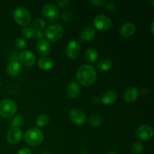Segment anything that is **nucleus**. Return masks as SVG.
Returning <instances> with one entry per match:
<instances>
[{
	"label": "nucleus",
	"instance_id": "nucleus-5",
	"mask_svg": "<svg viewBox=\"0 0 154 154\" xmlns=\"http://www.w3.org/2000/svg\"><path fill=\"white\" fill-rule=\"evenodd\" d=\"M45 34L47 38L53 41V42H56V41L60 40L63 37V34H64V30H63V26L61 25L54 23L51 24L49 26L47 27Z\"/></svg>",
	"mask_w": 154,
	"mask_h": 154
},
{
	"label": "nucleus",
	"instance_id": "nucleus-21",
	"mask_svg": "<svg viewBox=\"0 0 154 154\" xmlns=\"http://www.w3.org/2000/svg\"><path fill=\"white\" fill-rule=\"evenodd\" d=\"M96 36V30L92 27H86L81 31V38L84 41H90Z\"/></svg>",
	"mask_w": 154,
	"mask_h": 154
},
{
	"label": "nucleus",
	"instance_id": "nucleus-17",
	"mask_svg": "<svg viewBox=\"0 0 154 154\" xmlns=\"http://www.w3.org/2000/svg\"><path fill=\"white\" fill-rule=\"evenodd\" d=\"M68 96L70 98H77L81 93V86L77 81H72L69 83L66 88Z\"/></svg>",
	"mask_w": 154,
	"mask_h": 154
},
{
	"label": "nucleus",
	"instance_id": "nucleus-31",
	"mask_svg": "<svg viewBox=\"0 0 154 154\" xmlns=\"http://www.w3.org/2000/svg\"><path fill=\"white\" fill-rule=\"evenodd\" d=\"M57 5H58L60 7L63 8H68L70 6V2L68 1V0H62V1H58L57 2Z\"/></svg>",
	"mask_w": 154,
	"mask_h": 154
},
{
	"label": "nucleus",
	"instance_id": "nucleus-24",
	"mask_svg": "<svg viewBox=\"0 0 154 154\" xmlns=\"http://www.w3.org/2000/svg\"><path fill=\"white\" fill-rule=\"evenodd\" d=\"M50 118L48 115L45 114H40L39 116H38V117L36 118L35 123L39 127H45L49 123Z\"/></svg>",
	"mask_w": 154,
	"mask_h": 154
},
{
	"label": "nucleus",
	"instance_id": "nucleus-11",
	"mask_svg": "<svg viewBox=\"0 0 154 154\" xmlns=\"http://www.w3.org/2000/svg\"><path fill=\"white\" fill-rule=\"evenodd\" d=\"M81 53V45L76 41H71L66 47V54L68 57L72 60L76 59L79 57Z\"/></svg>",
	"mask_w": 154,
	"mask_h": 154
},
{
	"label": "nucleus",
	"instance_id": "nucleus-10",
	"mask_svg": "<svg viewBox=\"0 0 154 154\" xmlns=\"http://www.w3.org/2000/svg\"><path fill=\"white\" fill-rule=\"evenodd\" d=\"M18 60L20 64L26 66H32L35 63V57L31 51L24 50L21 51L18 55Z\"/></svg>",
	"mask_w": 154,
	"mask_h": 154
},
{
	"label": "nucleus",
	"instance_id": "nucleus-15",
	"mask_svg": "<svg viewBox=\"0 0 154 154\" xmlns=\"http://www.w3.org/2000/svg\"><path fill=\"white\" fill-rule=\"evenodd\" d=\"M135 32H136V26L133 23L127 22L123 24L120 28V34L125 38L133 35Z\"/></svg>",
	"mask_w": 154,
	"mask_h": 154
},
{
	"label": "nucleus",
	"instance_id": "nucleus-32",
	"mask_svg": "<svg viewBox=\"0 0 154 154\" xmlns=\"http://www.w3.org/2000/svg\"><path fill=\"white\" fill-rule=\"evenodd\" d=\"M90 2L92 5H93L99 7V6H102L105 4H106L107 2L105 0H90Z\"/></svg>",
	"mask_w": 154,
	"mask_h": 154
},
{
	"label": "nucleus",
	"instance_id": "nucleus-25",
	"mask_svg": "<svg viewBox=\"0 0 154 154\" xmlns=\"http://www.w3.org/2000/svg\"><path fill=\"white\" fill-rule=\"evenodd\" d=\"M88 122L93 127H99L102 123V117L99 115H92L90 118L88 119Z\"/></svg>",
	"mask_w": 154,
	"mask_h": 154
},
{
	"label": "nucleus",
	"instance_id": "nucleus-2",
	"mask_svg": "<svg viewBox=\"0 0 154 154\" xmlns=\"http://www.w3.org/2000/svg\"><path fill=\"white\" fill-rule=\"evenodd\" d=\"M43 132L42 129L37 127H33L28 129L24 135V141L28 145L37 147L42 144L44 141Z\"/></svg>",
	"mask_w": 154,
	"mask_h": 154
},
{
	"label": "nucleus",
	"instance_id": "nucleus-28",
	"mask_svg": "<svg viewBox=\"0 0 154 154\" xmlns=\"http://www.w3.org/2000/svg\"><path fill=\"white\" fill-rule=\"evenodd\" d=\"M33 23H34L35 29L38 30V31L43 30L45 28V26H46L45 20L42 19V18H36Z\"/></svg>",
	"mask_w": 154,
	"mask_h": 154
},
{
	"label": "nucleus",
	"instance_id": "nucleus-33",
	"mask_svg": "<svg viewBox=\"0 0 154 154\" xmlns=\"http://www.w3.org/2000/svg\"><path fill=\"white\" fill-rule=\"evenodd\" d=\"M105 8H106L107 10H108L109 12H111V13H114V12L116 11L115 4H114V3H112V2L106 3Z\"/></svg>",
	"mask_w": 154,
	"mask_h": 154
},
{
	"label": "nucleus",
	"instance_id": "nucleus-14",
	"mask_svg": "<svg viewBox=\"0 0 154 154\" xmlns=\"http://www.w3.org/2000/svg\"><path fill=\"white\" fill-rule=\"evenodd\" d=\"M36 49L38 53L42 57H47L51 53V46L49 42L45 39L38 40L36 45Z\"/></svg>",
	"mask_w": 154,
	"mask_h": 154
},
{
	"label": "nucleus",
	"instance_id": "nucleus-29",
	"mask_svg": "<svg viewBox=\"0 0 154 154\" xmlns=\"http://www.w3.org/2000/svg\"><path fill=\"white\" fill-rule=\"evenodd\" d=\"M14 45L18 49H23L26 46V42L23 38L18 37L14 40Z\"/></svg>",
	"mask_w": 154,
	"mask_h": 154
},
{
	"label": "nucleus",
	"instance_id": "nucleus-3",
	"mask_svg": "<svg viewBox=\"0 0 154 154\" xmlns=\"http://www.w3.org/2000/svg\"><path fill=\"white\" fill-rule=\"evenodd\" d=\"M17 110V105L14 101L9 99L0 102V115L5 118H9L14 115Z\"/></svg>",
	"mask_w": 154,
	"mask_h": 154
},
{
	"label": "nucleus",
	"instance_id": "nucleus-4",
	"mask_svg": "<svg viewBox=\"0 0 154 154\" xmlns=\"http://www.w3.org/2000/svg\"><path fill=\"white\" fill-rule=\"evenodd\" d=\"M14 18L18 25L20 26H25L31 21V14L26 8L20 6L14 10Z\"/></svg>",
	"mask_w": 154,
	"mask_h": 154
},
{
	"label": "nucleus",
	"instance_id": "nucleus-26",
	"mask_svg": "<svg viewBox=\"0 0 154 154\" xmlns=\"http://www.w3.org/2000/svg\"><path fill=\"white\" fill-rule=\"evenodd\" d=\"M21 33H22L23 36L26 38H35V30L32 27L25 26L21 31Z\"/></svg>",
	"mask_w": 154,
	"mask_h": 154
},
{
	"label": "nucleus",
	"instance_id": "nucleus-16",
	"mask_svg": "<svg viewBox=\"0 0 154 154\" xmlns=\"http://www.w3.org/2000/svg\"><path fill=\"white\" fill-rule=\"evenodd\" d=\"M138 95H139V91L138 88L135 87H130L126 89L123 93V98L125 101L129 103L133 102L138 99Z\"/></svg>",
	"mask_w": 154,
	"mask_h": 154
},
{
	"label": "nucleus",
	"instance_id": "nucleus-37",
	"mask_svg": "<svg viewBox=\"0 0 154 154\" xmlns=\"http://www.w3.org/2000/svg\"><path fill=\"white\" fill-rule=\"evenodd\" d=\"M153 25H154V23L152 22V23H151V31H152V32H153Z\"/></svg>",
	"mask_w": 154,
	"mask_h": 154
},
{
	"label": "nucleus",
	"instance_id": "nucleus-18",
	"mask_svg": "<svg viewBox=\"0 0 154 154\" xmlns=\"http://www.w3.org/2000/svg\"><path fill=\"white\" fill-rule=\"evenodd\" d=\"M117 99V93L112 90H109V91L105 92L102 96V103L105 105H111L116 102Z\"/></svg>",
	"mask_w": 154,
	"mask_h": 154
},
{
	"label": "nucleus",
	"instance_id": "nucleus-13",
	"mask_svg": "<svg viewBox=\"0 0 154 154\" xmlns=\"http://www.w3.org/2000/svg\"><path fill=\"white\" fill-rule=\"evenodd\" d=\"M22 66L20 63L17 60H12L11 63H8L7 68H6V73L10 77H15L20 72Z\"/></svg>",
	"mask_w": 154,
	"mask_h": 154
},
{
	"label": "nucleus",
	"instance_id": "nucleus-20",
	"mask_svg": "<svg viewBox=\"0 0 154 154\" xmlns=\"http://www.w3.org/2000/svg\"><path fill=\"white\" fill-rule=\"evenodd\" d=\"M99 58L97 51L93 48H89L85 51V59L88 63H94Z\"/></svg>",
	"mask_w": 154,
	"mask_h": 154
},
{
	"label": "nucleus",
	"instance_id": "nucleus-19",
	"mask_svg": "<svg viewBox=\"0 0 154 154\" xmlns=\"http://www.w3.org/2000/svg\"><path fill=\"white\" fill-rule=\"evenodd\" d=\"M38 65L43 70H50L54 66V62L52 59L48 57H42L38 61Z\"/></svg>",
	"mask_w": 154,
	"mask_h": 154
},
{
	"label": "nucleus",
	"instance_id": "nucleus-30",
	"mask_svg": "<svg viewBox=\"0 0 154 154\" xmlns=\"http://www.w3.org/2000/svg\"><path fill=\"white\" fill-rule=\"evenodd\" d=\"M61 17L63 20L68 22V21H70L73 19V13L72 11H66L62 14Z\"/></svg>",
	"mask_w": 154,
	"mask_h": 154
},
{
	"label": "nucleus",
	"instance_id": "nucleus-27",
	"mask_svg": "<svg viewBox=\"0 0 154 154\" xmlns=\"http://www.w3.org/2000/svg\"><path fill=\"white\" fill-rule=\"evenodd\" d=\"M144 145L141 142L137 141L132 144V147H131V150L134 154H141L144 151Z\"/></svg>",
	"mask_w": 154,
	"mask_h": 154
},
{
	"label": "nucleus",
	"instance_id": "nucleus-1",
	"mask_svg": "<svg viewBox=\"0 0 154 154\" xmlns=\"http://www.w3.org/2000/svg\"><path fill=\"white\" fill-rule=\"evenodd\" d=\"M76 77L79 84L87 87L92 85L96 81L97 73L96 69L91 65L84 64L78 68Z\"/></svg>",
	"mask_w": 154,
	"mask_h": 154
},
{
	"label": "nucleus",
	"instance_id": "nucleus-35",
	"mask_svg": "<svg viewBox=\"0 0 154 154\" xmlns=\"http://www.w3.org/2000/svg\"><path fill=\"white\" fill-rule=\"evenodd\" d=\"M43 37V32L42 31H38V30H35V38L41 40V38Z\"/></svg>",
	"mask_w": 154,
	"mask_h": 154
},
{
	"label": "nucleus",
	"instance_id": "nucleus-6",
	"mask_svg": "<svg viewBox=\"0 0 154 154\" xmlns=\"http://www.w3.org/2000/svg\"><path fill=\"white\" fill-rule=\"evenodd\" d=\"M42 14L48 20L51 22L57 21L60 16L58 8L52 3H48L44 5L42 8Z\"/></svg>",
	"mask_w": 154,
	"mask_h": 154
},
{
	"label": "nucleus",
	"instance_id": "nucleus-38",
	"mask_svg": "<svg viewBox=\"0 0 154 154\" xmlns=\"http://www.w3.org/2000/svg\"><path fill=\"white\" fill-rule=\"evenodd\" d=\"M0 87H1V82H0Z\"/></svg>",
	"mask_w": 154,
	"mask_h": 154
},
{
	"label": "nucleus",
	"instance_id": "nucleus-8",
	"mask_svg": "<svg viewBox=\"0 0 154 154\" xmlns=\"http://www.w3.org/2000/svg\"><path fill=\"white\" fill-rule=\"evenodd\" d=\"M153 129L150 125L143 124L138 126L135 130V136L140 141H148L153 136Z\"/></svg>",
	"mask_w": 154,
	"mask_h": 154
},
{
	"label": "nucleus",
	"instance_id": "nucleus-9",
	"mask_svg": "<svg viewBox=\"0 0 154 154\" xmlns=\"http://www.w3.org/2000/svg\"><path fill=\"white\" fill-rule=\"evenodd\" d=\"M69 115L70 120L78 126H82L87 121V116L85 113L78 108H72L69 111Z\"/></svg>",
	"mask_w": 154,
	"mask_h": 154
},
{
	"label": "nucleus",
	"instance_id": "nucleus-7",
	"mask_svg": "<svg viewBox=\"0 0 154 154\" xmlns=\"http://www.w3.org/2000/svg\"><path fill=\"white\" fill-rule=\"evenodd\" d=\"M93 25L96 29L106 31L112 26V21L107 15L99 14L93 20Z\"/></svg>",
	"mask_w": 154,
	"mask_h": 154
},
{
	"label": "nucleus",
	"instance_id": "nucleus-36",
	"mask_svg": "<svg viewBox=\"0 0 154 154\" xmlns=\"http://www.w3.org/2000/svg\"><path fill=\"white\" fill-rule=\"evenodd\" d=\"M106 154H117V153H116V152L113 151V150H110V151H108Z\"/></svg>",
	"mask_w": 154,
	"mask_h": 154
},
{
	"label": "nucleus",
	"instance_id": "nucleus-12",
	"mask_svg": "<svg viewBox=\"0 0 154 154\" xmlns=\"http://www.w3.org/2000/svg\"><path fill=\"white\" fill-rule=\"evenodd\" d=\"M22 131L19 128H12L7 134V141L10 144H16L22 138Z\"/></svg>",
	"mask_w": 154,
	"mask_h": 154
},
{
	"label": "nucleus",
	"instance_id": "nucleus-34",
	"mask_svg": "<svg viewBox=\"0 0 154 154\" xmlns=\"http://www.w3.org/2000/svg\"><path fill=\"white\" fill-rule=\"evenodd\" d=\"M17 154H32V151L28 147H23V148L20 149Z\"/></svg>",
	"mask_w": 154,
	"mask_h": 154
},
{
	"label": "nucleus",
	"instance_id": "nucleus-23",
	"mask_svg": "<svg viewBox=\"0 0 154 154\" xmlns=\"http://www.w3.org/2000/svg\"><path fill=\"white\" fill-rule=\"evenodd\" d=\"M24 123V117L21 114H17L14 116L13 118L11 120L10 125L12 128H19Z\"/></svg>",
	"mask_w": 154,
	"mask_h": 154
},
{
	"label": "nucleus",
	"instance_id": "nucleus-22",
	"mask_svg": "<svg viewBox=\"0 0 154 154\" xmlns=\"http://www.w3.org/2000/svg\"><path fill=\"white\" fill-rule=\"evenodd\" d=\"M113 63L109 59H102L97 65V69L101 72H107L112 68Z\"/></svg>",
	"mask_w": 154,
	"mask_h": 154
}]
</instances>
